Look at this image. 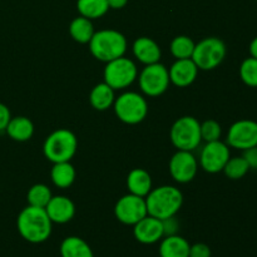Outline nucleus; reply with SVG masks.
I'll use <instances>...</instances> for the list:
<instances>
[{"label":"nucleus","instance_id":"obj_1","mask_svg":"<svg viewBox=\"0 0 257 257\" xmlns=\"http://www.w3.org/2000/svg\"><path fill=\"white\" fill-rule=\"evenodd\" d=\"M17 227L19 235L25 241L30 243H42L52 235L53 222L45 208L28 205L18 215Z\"/></svg>","mask_w":257,"mask_h":257},{"label":"nucleus","instance_id":"obj_2","mask_svg":"<svg viewBox=\"0 0 257 257\" xmlns=\"http://www.w3.org/2000/svg\"><path fill=\"white\" fill-rule=\"evenodd\" d=\"M145 200L148 215L162 221L177 215L183 205L182 192L170 185L152 188Z\"/></svg>","mask_w":257,"mask_h":257},{"label":"nucleus","instance_id":"obj_3","mask_svg":"<svg viewBox=\"0 0 257 257\" xmlns=\"http://www.w3.org/2000/svg\"><path fill=\"white\" fill-rule=\"evenodd\" d=\"M88 44L93 57L103 63L123 57L128 48L127 38L114 29L98 30Z\"/></svg>","mask_w":257,"mask_h":257},{"label":"nucleus","instance_id":"obj_4","mask_svg":"<svg viewBox=\"0 0 257 257\" xmlns=\"http://www.w3.org/2000/svg\"><path fill=\"white\" fill-rule=\"evenodd\" d=\"M78 150V140L72 131L59 128L50 133L43 145V153L52 163L70 162Z\"/></svg>","mask_w":257,"mask_h":257},{"label":"nucleus","instance_id":"obj_5","mask_svg":"<svg viewBox=\"0 0 257 257\" xmlns=\"http://www.w3.org/2000/svg\"><path fill=\"white\" fill-rule=\"evenodd\" d=\"M113 108L118 119L130 125L143 122L148 114L147 100L137 92H124L118 95Z\"/></svg>","mask_w":257,"mask_h":257},{"label":"nucleus","instance_id":"obj_6","mask_svg":"<svg viewBox=\"0 0 257 257\" xmlns=\"http://www.w3.org/2000/svg\"><path fill=\"white\" fill-rule=\"evenodd\" d=\"M170 138L177 150L193 152L202 142L201 123L192 115H183L172 124Z\"/></svg>","mask_w":257,"mask_h":257},{"label":"nucleus","instance_id":"obj_7","mask_svg":"<svg viewBox=\"0 0 257 257\" xmlns=\"http://www.w3.org/2000/svg\"><path fill=\"white\" fill-rule=\"evenodd\" d=\"M226 53L227 48L222 39L207 37L196 43L191 59L200 70H213L225 60Z\"/></svg>","mask_w":257,"mask_h":257},{"label":"nucleus","instance_id":"obj_8","mask_svg":"<svg viewBox=\"0 0 257 257\" xmlns=\"http://www.w3.org/2000/svg\"><path fill=\"white\" fill-rule=\"evenodd\" d=\"M138 78V68L132 59L120 57L105 63L103 70V82L114 90H122L132 85Z\"/></svg>","mask_w":257,"mask_h":257},{"label":"nucleus","instance_id":"obj_9","mask_svg":"<svg viewBox=\"0 0 257 257\" xmlns=\"http://www.w3.org/2000/svg\"><path fill=\"white\" fill-rule=\"evenodd\" d=\"M137 79L141 90L147 97H160L171 84L168 68L160 62L146 65Z\"/></svg>","mask_w":257,"mask_h":257},{"label":"nucleus","instance_id":"obj_10","mask_svg":"<svg viewBox=\"0 0 257 257\" xmlns=\"http://www.w3.org/2000/svg\"><path fill=\"white\" fill-rule=\"evenodd\" d=\"M231 152L227 143L221 140L207 142L202 147L200 153L198 165L207 173H220L223 171L227 161L230 160Z\"/></svg>","mask_w":257,"mask_h":257},{"label":"nucleus","instance_id":"obj_11","mask_svg":"<svg viewBox=\"0 0 257 257\" xmlns=\"http://www.w3.org/2000/svg\"><path fill=\"white\" fill-rule=\"evenodd\" d=\"M228 147L246 151L257 146V122L252 119L236 120L228 128L226 136Z\"/></svg>","mask_w":257,"mask_h":257},{"label":"nucleus","instance_id":"obj_12","mask_svg":"<svg viewBox=\"0 0 257 257\" xmlns=\"http://www.w3.org/2000/svg\"><path fill=\"white\" fill-rule=\"evenodd\" d=\"M148 215L145 197L128 195L123 196L114 206V216L120 223L127 226H135L138 221Z\"/></svg>","mask_w":257,"mask_h":257},{"label":"nucleus","instance_id":"obj_13","mask_svg":"<svg viewBox=\"0 0 257 257\" xmlns=\"http://www.w3.org/2000/svg\"><path fill=\"white\" fill-rule=\"evenodd\" d=\"M171 177L178 183L191 182L196 177L198 171V161L191 151H181L172 156L168 163Z\"/></svg>","mask_w":257,"mask_h":257},{"label":"nucleus","instance_id":"obj_14","mask_svg":"<svg viewBox=\"0 0 257 257\" xmlns=\"http://www.w3.org/2000/svg\"><path fill=\"white\" fill-rule=\"evenodd\" d=\"M133 236L143 245H153L165 237L162 220L147 215L133 226Z\"/></svg>","mask_w":257,"mask_h":257},{"label":"nucleus","instance_id":"obj_15","mask_svg":"<svg viewBox=\"0 0 257 257\" xmlns=\"http://www.w3.org/2000/svg\"><path fill=\"white\" fill-rule=\"evenodd\" d=\"M198 68L191 58L188 59H176V62L168 69L170 80L178 88H186L192 84L198 75Z\"/></svg>","mask_w":257,"mask_h":257},{"label":"nucleus","instance_id":"obj_16","mask_svg":"<svg viewBox=\"0 0 257 257\" xmlns=\"http://www.w3.org/2000/svg\"><path fill=\"white\" fill-rule=\"evenodd\" d=\"M45 211L53 223L64 225L74 217L75 205L67 196H53L45 206Z\"/></svg>","mask_w":257,"mask_h":257},{"label":"nucleus","instance_id":"obj_17","mask_svg":"<svg viewBox=\"0 0 257 257\" xmlns=\"http://www.w3.org/2000/svg\"><path fill=\"white\" fill-rule=\"evenodd\" d=\"M132 52L136 59L145 65L158 63L162 57V50L158 43L148 37L137 38L132 45Z\"/></svg>","mask_w":257,"mask_h":257},{"label":"nucleus","instance_id":"obj_18","mask_svg":"<svg viewBox=\"0 0 257 257\" xmlns=\"http://www.w3.org/2000/svg\"><path fill=\"white\" fill-rule=\"evenodd\" d=\"M190 242L185 237L177 235L165 236L160 241V257H190Z\"/></svg>","mask_w":257,"mask_h":257},{"label":"nucleus","instance_id":"obj_19","mask_svg":"<svg viewBox=\"0 0 257 257\" xmlns=\"http://www.w3.org/2000/svg\"><path fill=\"white\" fill-rule=\"evenodd\" d=\"M127 187L130 193L146 197L152 190V178L143 168H133L127 176Z\"/></svg>","mask_w":257,"mask_h":257},{"label":"nucleus","instance_id":"obj_20","mask_svg":"<svg viewBox=\"0 0 257 257\" xmlns=\"http://www.w3.org/2000/svg\"><path fill=\"white\" fill-rule=\"evenodd\" d=\"M7 135L17 142H27L34 135V124L32 120L24 115L12 117L5 128Z\"/></svg>","mask_w":257,"mask_h":257},{"label":"nucleus","instance_id":"obj_21","mask_svg":"<svg viewBox=\"0 0 257 257\" xmlns=\"http://www.w3.org/2000/svg\"><path fill=\"white\" fill-rule=\"evenodd\" d=\"M115 90L112 87L107 84V83L102 82L98 83L97 85L92 88L89 93V103L95 110H103L109 109L110 107H113L115 100Z\"/></svg>","mask_w":257,"mask_h":257},{"label":"nucleus","instance_id":"obj_22","mask_svg":"<svg viewBox=\"0 0 257 257\" xmlns=\"http://www.w3.org/2000/svg\"><path fill=\"white\" fill-rule=\"evenodd\" d=\"M60 256L62 257H94L92 247L87 241L78 236H68L60 243Z\"/></svg>","mask_w":257,"mask_h":257},{"label":"nucleus","instance_id":"obj_23","mask_svg":"<svg viewBox=\"0 0 257 257\" xmlns=\"http://www.w3.org/2000/svg\"><path fill=\"white\" fill-rule=\"evenodd\" d=\"M77 172L74 166L70 162H59L53 163L52 171H50V178L58 188H69L74 183Z\"/></svg>","mask_w":257,"mask_h":257},{"label":"nucleus","instance_id":"obj_24","mask_svg":"<svg viewBox=\"0 0 257 257\" xmlns=\"http://www.w3.org/2000/svg\"><path fill=\"white\" fill-rule=\"evenodd\" d=\"M94 33L92 20L82 17V15L74 18L69 24L70 37L79 44H88Z\"/></svg>","mask_w":257,"mask_h":257},{"label":"nucleus","instance_id":"obj_25","mask_svg":"<svg viewBox=\"0 0 257 257\" xmlns=\"http://www.w3.org/2000/svg\"><path fill=\"white\" fill-rule=\"evenodd\" d=\"M77 9L82 17L94 20L104 17L109 5L107 0H77Z\"/></svg>","mask_w":257,"mask_h":257},{"label":"nucleus","instance_id":"obj_26","mask_svg":"<svg viewBox=\"0 0 257 257\" xmlns=\"http://www.w3.org/2000/svg\"><path fill=\"white\" fill-rule=\"evenodd\" d=\"M195 45L196 43L190 37H187V35H178V37L173 38V40L171 42V54L176 59H188V58H192Z\"/></svg>","mask_w":257,"mask_h":257},{"label":"nucleus","instance_id":"obj_27","mask_svg":"<svg viewBox=\"0 0 257 257\" xmlns=\"http://www.w3.org/2000/svg\"><path fill=\"white\" fill-rule=\"evenodd\" d=\"M53 197V193L50 188L44 183H37V185L32 186L28 191L27 201L29 206H34V207H42L45 208L50 198Z\"/></svg>","mask_w":257,"mask_h":257},{"label":"nucleus","instance_id":"obj_28","mask_svg":"<svg viewBox=\"0 0 257 257\" xmlns=\"http://www.w3.org/2000/svg\"><path fill=\"white\" fill-rule=\"evenodd\" d=\"M248 171H250V166L247 161L243 158V156H237V157H230L222 172L230 180L237 181L245 177Z\"/></svg>","mask_w":257,"mask_h":257},{"label":"nucleus","instance_id":"obj_29","mask_svg":"<svg viewBox=\"0 0 257 257\" xmlns=\"http://www.w3.org/2000/svg\"><path fill=\"white\" fill-rule=\"evenodd\" d=\"M240 78L247 87L257 88V59L246 58L240 65Z\"/></svg>","mask_w":257,"mask_h":257},{"label":"nucleus","instance_id":"obj_30","mask_svg":"<svg viewBox=\"0 0 257 257\" xmlns=\"http://www.w3.org/2000/svg\"><path fill=\"white\" fill-rule=\"evenodd\" d=\"M221 135H222V128L217 120L207 119L201 123V138L206 143L218 141L221 138Z\"/></svg>","mask_w":257,"mask_h":257},{"label":"nucleus","instance_id":"obj_31","mask_svg":"<svg viewBox=\"0 0 257 257\" xmlns=\"http://www.w3.org/2000/svg\"><path fill=\"white\" fill-rule=\"evenodd\" d=\"M211 248L203 242H197L191 245L190 257H211Z\"/></svg>","mask_w":257,"mask_h":257},{"label":"nucleus","instance_id":"obj_32","mask_svg":"<svg viewBox=\"0 0 257 257\" xmlns=\"http://www.w3.org/2000/svg\"><path fill=\"white\" fill-rule=\"evenodd\" d=\"M163 223V232H165V236H171V235H177L178 228H180V223L176 220V217L166 218V220L162 221Z\"/></svg>","mask_w":257,"mask_h":257},{"label":"nucleus","instance_id":"obj_33","mask_svg":"<svg viewBox=\"0 0 257 257\" xmlns=\"http://www.w3.org/2000/svg\"><path fill=\"white\" fill-rule=\"evenodd\" d=\"M10 119H12V113H10L9 108L4 103L0 102V132L5 131Z\"/></svg>","mask_w":257,"mask_h":257},{"label":"nucleus","instance_id":"obj_34","mask_svg":"<svg viewBox=\"0 0 257 257\" xmlns=\"http://www.w3.org/2000/svg\"><path fill=\"white\" fill-rule=\"evenodd\" d=\"M243 158L247 161L250 170H257V146L243 151Z\"/></svg>","mask_w":257,"mask_h":257},{"label":"nucleus","instance_id":"obj_35","mask_svg":"<svg viewBox=\"0 0 257 257\" xmlns=\"http://www.w3.org/2000/svg\"><path fill=\"white\" fill-rule=\"evenodd\" d=\"M107 2H108V5H109V9L119 10L127 5L128 0H107Z\"/></svg>","mask_w":257,"mask_h":257},{"label":"nucleus","instance_id":"obj_36","mask_svg":"<svg viewBox=\"0 0 257 257\" xmlns=\"http://www.w3.org/2000/svg\"><path fill=\"white\" fill-rule=\"evenodd\" d=\"M248 52H250V57L256 58L257 59V37H255L251 40L250 47H248Z\"/></svg>","mask_w":257,"mask_h":257},{"label":"nucleus","instance_id":"obj_37","mask_svg":"<svg viewBox=\"0 0 257 257\" xmlns=\"http://www.w3.org/2000/svg\"><path fill=\"white\" fill-rule=\"evenodd\" d=\"M256 2H257V0H256Z\"/></svg>","mask_w":257,"mask_h":257}]
</instances>
